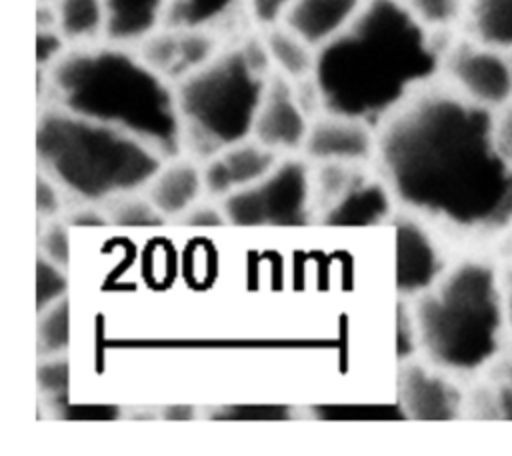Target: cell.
Listing matches in <instances>:
<instances>
[{
	"label": "cell",
	"instance_id": "cell-5",
	"mask_svg": "<svg viewBox=\"0 0 512 456\" xmlns=\"http://www.w3.org/2000/svg\"><path fill=\"white\" fill-rule=\"evenodd\" d=\"M36 154L60 188L100 204L138 192L166 162L138 138L56 104L38 116Z\"/></svg>",
	"mask_w": 512,
	"mask_h": 456
},
{
	"label": "cell",
	"instance_id": "cell-27",
	"mask_svg": "<svg viewBox=\"0 0 512 456\" xmlns=\"http://www.w3.org/2000/svg\"><path fill=\"white\" fill-rule=\"evenodd\" d=\"M72 46L54 26H38L36 34V64L38 72H48Z\"/></svg>",
	"mask_w": 512,
	"mask_h": 456
},
{
	"label": "cell",
	"instance_id": "cell-2",
	"mask_svg": "<svg viewBox=\"0 0 512 456\" xmlns=\"http://www.w3.org/2000/svg\"><path fill=\"white\" fill-rule=\"evenodd\" d=\"M446 44L404 0H366L358 16L316 50L312 80L322 112L350 116L378 130L440 82Z\"/></svg>",
	"mask_w": 512,
	"mask_h": 456
},
{
	"label": "cell",
	"instance_id": "cell-11",
	"mask_svg": "<svg viewBox=\"0 0 512 456\" xmlns=\"http://www.w3.org/2000/svg\"><path fill=\"white\" fill-rule=\"evenodd\" d=\"M302 152L316 162L362 164L376 156V128L332 112L312 118Z\"/></svg>",
	"mask_w": 512,
	"mask_h": 456
},
{
	"label": "cell",
	"instance_id": "cell-26",
	"mask_svg": "<svg viewBox=\"0 0 512 456\" xmlns=\"http://www.w3.org/2000/svg\"><path fill=\"white\" fill-rule=\"evenodd\" d=\"M68 278L64 268L48 260L44 254L36 260V308L42 312L50 304L66 298Z\"/></svg>",
	"mask_w": 512,
	"mask_h": 456
},
{
	"label": "cell",
	"instance_id": "cell-7",
	"mask_svg": "<svg viewBox=\"0 0 512 456\" xmlns=\"http://www.w3.org/2000/svg\"><path fill=\"white\" fill-rule=\"evenodd\" d=\"M236 226H300L312 216V174L298 158H280L258 182L222 198Z\"/></svg>",
	"mask_w": 512,
	"mask_h": 456
},
{
	"label": "cell",
	"instance_id": "cell-18",
	"mask_svg": "<svg viewBox=\"0 0 512 456\" xmlns=\"http://www.w3.org/2000/svg\"><path fill=\"white\" fill-rule=\"evenodd\" d=\"M106 42L138 46L164 24L166 0H104Z\"/></svg>",
	"mask_w": 512,
	"mask_h": 456
},
{
	"label": "cell",
	"instance_id": "cell-20",
	"mask_svg": "<svg viewBox=\"0 0 512 456\" xmlns=\"http://www.w3.org/2000/svg\"><path fill=\"white\" fill-rule=\"evenodd\" d=\"M56 28L74 46H88L106 40L104 0H52Z\"/></svg>",
	"mask_w": 512,
	"mask_h": 456
},
{
	"label": "cell",
	"instance_id": "cell-32",
	"mask_svg": "<svg viewBox=\"0 0 512 456\" xmlns=\"http://www.w3.org/2000/svg\"><path fill=\"white\" fill-rule=\"evenodd\" d=\"M492 134L502 160L512 168V102L492 112Z\"/></svg>",
	"mask_w": 512,
	"mask_h": 456
},
{
	"label": "cell",
	"instance_id": "cell-8",
	"mask_svg": "<svg viewBox=\"0 0 512 456\" xmlns=\"http://www.w3.org/2000/svg\"><path fill=\"white\" fill-rule=\"evenodd\" d=\"M442 78L458 96L488 112L512 102V54L464 34L446 44Z\"/></svg>",
	"mask_w": 512,
	"mask_h": 456
},
{
	"label": "cell",
	"instance_id": "cell-9",
	"mask_svg": "<svg viewBox=\"0 0 512 456\" xmlns=\"http://www.w3.org/2000/svg\"><path fill=\"white\" fill-rule=\"evenodd\" d=\"M310 122L312 116L298 98L294 82L272 72L254 120L252 138L276 154L302 152Z\"/></svg>",
	"mask_w": 512,
	"mask_h": 456
},
{
	"label": "cell",
	"instance_id": "cell-3",
	"mask_svg": "<svg viewBox=\"0 0 512 456\" xmlns=\"http://www.w3.org/2000/svg\"><path fill=\"white\" fill-rule=\"evenodd\" d=\"M50 102L122 130L164 160L184 152L176 88L134 46L96 42L70 48L48 72Z\"/></svg>",
	"mask_w": 512,
	"mask_h": 456
},
{
	"label": "cell",
	"instance_id": "cell-21",
	"mask_svg": "<svg viewBox=\"0 0 512 456\" xmlns=\"http://www.w3.org/2000/svg\"><path fill=\"white\" fill-rule=\"evenodd\" d=\"M464 36L512 54V0H470Z\"/></svg>",
	"mask_w": 512,
	"mask_h": 456
},
{
	"label": "cell",
	"instance_id": "cell-30",
	"mask_svg": "<svg viewBox=\"0 0 512 456\" xmlns=\"http://www.w3.org/2000/svg\"><path fill=\"white\" fill-rule=\"evenodd\" d=\"M40 254H44L54 264L66 268L70 262V242L68 230L60 222H50L40 236Z\"/></svg>",
	"mask_w": 512,
	"mask_h": 456
},
{
	"label": "cell",
	"instance_id": "cell-16",
	"mask_svg": "<svg viewBox=\"0 0 512 456\" xmlns=\"http://www.w3.org/2000/svg\"><path fill=\"white\" fill-rule=\"evenodd\" d=\"M364 2L366 0H294L282 24L318 50L358 16Z\"/></svg>",
	"mask_w": 512,
	"mask_h": 456
},
{
	"label": "cell",
	"instance_id": "cell-33",
	"mask_svg": "<svg viewBox=\"0 0 512 456\" xmlns=\"http://www.w3.org/2000/svg\"><path fill=\"white\" fill-rule=\"evenodd\" d=\"M58 184L48 176L40 174L36 182V208L40 218H54L60 212V192Z\"/></svg>",
	"mask_w": 512,
	"mask_h": 456
},
{
	"label": "cell",
	"instance_id": "cell-37",
	"mask_svg": "<svg viewBox=\"0 0 512 456\" xmlns=\"http://www.w3.org/2000/svg\"><path fill=\"white\" fill-rule=\"evenodd\" d=\"M70 220H72V224H86V226H96V224H106L108 222L104 210L96 212V210H90V208H84V210L76 212Z\"/></svg>",
	"mask_w": 512,
	"mask_h": 456
},
{
	"label": "cell",
	"instance_id": "cell-38",
	"mask_svg": "<svg viewBox=\"0 0 512 456\" xmlns=\"http://www.w3.org/2000/svg\"><path fill=\"white\" fill-rule=\"evenodd\" d=\"M40 2H52V0H40Z\"/></svg>",
	"mask_w": 512,
	"mask_h": 456
},
{
	"label": "cell",
	"instance_id": "cell-4",
	"mask_svg": "<svg viewBox=\"0 0 512 456\" xmlns=\"http://www.w3.org/2000/svg\"><path fill=\"white\" fill-rule=\"evenodd\" d=\"M420 350L448 374H476L492 366L508 338L500 268L466 258L446 268L438 282L412 306Z\"/></svg>",
	"mask_w": 512,
	"mask_h": 456
},
{
	"label": "cell",
	"instance_id": "cell-24",
	"mask_svg": "<svg viewBox=\"0 0 512 456\" xmlns=\"http://www.w3.org/2000/svg\"><path fill=\"white\" fill-rule=\"evenodd\" d=\"M38 346L48 356H60L70 344V304L62 298L38 312Z\"/></svg>",
	"mask_w": 512,
	"mask_h": 456
},
{
	"label": "cell",
	"instance_id": "cell-15",
	"mask_svg": "<svg viewBox=\"0 0 512 456\" xmlns=\"http://www.w3.org/2000/svg\"><path fill=\"white\" fill-rule=\"evenodd\" d=\"M392 198L386 182L372 180L358 166L346 186L318 210V216L328 226H368L390 216Z\"/></svg>",
	"mask_w": 512,
	"mask_h": 456
},
{
	"label": "cell",
	"instance_id": "cell-35",
	"mask_svg": "<svg viewBox=\"0 0 512 456\" xmlns=\"http://www.w3.org/2000/svg\"><path fill=\"white\" fill-rule=\"evenodd\" d=\"M182 220L192 226H220L228 222L224 210H218L208 204H198V202L182 216Z\"/></svg>",
	"mask_w": 512,
	"mask_h": 456
},
{
	"label": "cell",
	"instance_id": "cell-17",
	"mask_svg": "<svg viewBox=\"0 0 512 456\" xmlns=\"http://www.w3.org/2000/svg\"><path fill=\"white\" fill-rule=\"evenodd\" d=\"M204 190L202 168L180 156L170 158L146 184V196L164 218L184 216Z\"/></svg>",
	"mask_w": 512,
	"mask_h": 456
},
{
	"label": "cell",
	"instance_id": "cell-28",
	"mask_svg": "<svg viewBox=\"0 0 512 456\" xmlns=\"http://www.w3.org/2000/svg\"><path fill=\"white\" fill-rule=\"evenodd\" d=\"M40 392L56 402L68 396V362L64 358H50L38 368Z\"/></svg>",
	"mask_w": 512,
	"mask_h": 456
},
{
	"label": "cell",
	"instance_id": "cell-14",
	"mask_svg": "<svg viewBox=\"0 0 512 456\" xmlns=\"http://www.w3.org/2000/svg\"><path fill=\"white\" fill-rule=\"evenodd\" d=\"M280 160V154L254 138H246L216 152L202 166L204 190L210 196L226 198L260 178H264Z\"/></svg>",
	"mask_w": 512,
	"mask_h": 456
},
{
	"label": "cell",
	"instance_id": "cell-25",
	"mask_svg": "<svg viewBox=\"0 0 512 456\" xmlns=\"http://www.w3.org/2000/svg\"><path fill=\"white\" fill-rule=\"evenodd\" d=\"M412 14L432 32L446 34L462 26L470 0H404Z\"/></svg>",
	"mask_w": 512,
	"mask_h": 456
},
{
	"label": "cell",
	"instance_id": "cell-34",
	"mask_svg": "<svg viewBox=\"0 0 512 456\" xmlns=\"http://www.w3.org/2000/svg\"><path fill=\"white\" fill-rule=\"evenodd\" d=\"M492 406L500 416L512 418V358L504 362L502 374L492 392Z\"/></svg>",
	"mask_w": 512,
	"mask_h": 456
},
{
	"label": "cell",
	"instance_id": "cell-29",
	"mask_svg": "<svg viewBox=\"0 0 512 456\" xmlns=\"http://www.w3.org/2000/svg\"><path fill=\"white\" fill-rule=\"evenodd\" d=\"M294 0H244L246 16L262 30L274 28L284 22Z\"/></svg>",
	"mask_w": 512,
	"mask_h": 456
},
{
	"label": "cell",
	"instance_id": "cell-22",
	"mask_svg": "<svg viewBox=\"0 0 512 456\" xmlns=\"http://www.w3.org/2000/svg\"><path fill=\"white\" fill-rule=\"evenodd\" d=\"M238 12L246 14L244 0H166L162 26L216 34L218 28L230 24Z\"/></svg>",
	"mask_w": 512,
	"mask_h": 456
},
{
	"label": "cell",
	"instance_id": "cell-6",
	"mask_svg": "<svg viewBox=\"0 0 512 456\" xmlns=\"http://www.w3.org/2000/svg\"><path fill=\"white\" fill-rule=\"evenodd\" d=\"M270 76L262 38H246L220 48L212 60L174 84L184 152L208 160L252 138Z\"/></svg>",
	"mask_w": 512,
	"mask_h": 456
},
{
	"label": "cell",
	"instance_id": "cell-10",
	"mask_svg": "<svg viewBox=\"0 0 512 456\" xmlns=\"http://www.w3.org/2000/svg\"><path fill=\"white\" fill-rule=\"evenodd\" d=\"M134 48L160 76L178 84L212 60L222 46L214 32L160 26Z\"/></svg>",
	"mask_w": 512,
	"mask_h": 456
},
{
	"label": "cell",
	"instance_id": "cell-1",
	"mask_svg": "<svg viewBox=\"0 0 512 456\" xmlns=\"http://www.w3.org/2000/svg\"><path fill=\"white\" fill-rule=\"evenodd\" d=\"M386 186L416 214L468 234L512 226V168L492 134V112L444 82L418 94L376 130Z\"/></svg>",
	"mask_w": 512,
	"mask_h": 456
},
{
	"label": "cell",
	"instance_id": "cell-12",
	"mask_svg": "<svg viewBox=\"0 0 512 456\" xmlns=\"http://www.w3.org/2000/svg\"><path fill=\"white\" fill-rule=\"evenodd\" d=\"M396 228V288L402 296H420L446 272L444 256L426 230L414 218H400Z\"/></svg>",
	"mask_w": 512,
	"mask_h": 456
},
{
	"label": "cell",
	"instance_id": "cell-19",
	"mask_svg": "<svg viewBox=\"0 0 512 456\" xmlns=\"http://www.w3.org/2000/svg\"><path fill=\"white\" fill-rule=\"evenodd\" d=\"M260 38L274 74H280L290 82H300L314 74L316 48H312L288 26L278 24L268 28Z\"/></svg>",
	"mask_w": 512,
	"mask_h": 456
},
{
	"label": "cell",
	"instance_id": "cell-31",
	"mask_svg": "<svg viewBox=\"0 0 512 456\" xmlns=\"http://www.w3.org/2000/svg\"><path fill=\"white\" fill-rule=\"evenodd\" d=\"M396 330H398V338H396L398 358L408 360L416 350H420V342H418V328H416L414 312L406 304H398Z\"/></svg>",
	"mask_w": 512,
	"mask_h": 456
},
{
	"label": "cell",
	"instance_id": "cell-23",
	"mask_svg": "<svg viewBox=\"0 0 512 456\" xmlns=\"http://www.w3.org/2000/svg\"><path fill=\"white\" fill-rule=\"evenodd\" d=\"M102 210L108 222L118 226H158L164 222V216L156 210L148 196H138L136 192L106 200Z\"/></svg>",
	"mask_w": 512,
	"mask_h": 456
},
{
	"label": "cell",
	"instance_id": "cell-36",
	"mask_svg": "<svg viewBox=\"0 0 512 456\" xmlns=\"http://www.w3.org/2000/svg\"><path fill=\"white\" fill-rule=\"evenodd\" d=\"M500 300L508 336H512V266L500 268Z\"/></svg>",
	"mask_w": 512,
	"mask_h": 456
},
{
	"label": "cell",
	"instance_id": "cell-13",
	"mask_svg": "<svg viewBox=\"0 0 512 456\" xmlns=\"http://www.w3.org/2000/svg\"><path fill=\"white\" fill-rule=\"evenodd\" d=\"M444 370L406 362L398 374L400 408L416 420H452L462 412L460 388L442 374Z\"/></svg>",
	"mask_w": 512,
	"mask_h": 456
}]
</instances>
